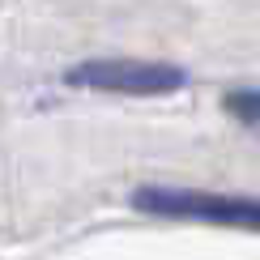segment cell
Masks as SVG:
<instances>
[{
  "instance_id": "2",
  "label": "cell",
  "mask_w": 260,
  "mask_h": 260,
  "mask_svg": "<svg viewBox=\"0 0 260 260\" xmlns=\"http://www.w3.org/2000/svg\"><path fill=\"white\" fill-rule=\"evenodd\" d=\"M69 85L154 99V94H175L183 85V73L175 64H154V60H85L77 69H69Z\"/></svg>"
},
{
  "instance_id": "3",
  "label": "cell",
  "mask_w": 260,
  "mask_h": 260,
  "mask_svg": "<svg viewBox=\"0 0 260 260\" xmlns=\"http://www.w3.org/2000/svg\"><path fill=\"white\" fill-rule=\"evenodd\" d=\"M222 107L235 115V120L260 128V90H231V94L222 99Z\"/></svg>"
},
{
  "instance_id": "1",
  "label": "cell",
  "mask_w": 260,
  "mask_h": 260,
  "mask_svg": "<svg viewBox=\"0 0 260 260\" xmlns=\"http://www.w3.org/2000/svg\"><path fill=\"white\" fill-rule=\"evenodd\" d=\"M133 205L141 213L179 222H213V226H243L260 231V197H235V192H201V188H141Z\"/></svg>"
}]
</instances>
